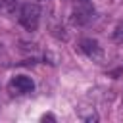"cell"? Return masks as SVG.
<instances>
[{
	"mask_svg": "<svg viewBox=\"0 0 123 123\" xmlns=\"http://www.w3.org/2000/svg\"><path fill=\"white\" fill-rule=\"evenodd\" d=\"M17 19L21 23V27L25 31H37L38 29V23H40V8L38 4L35 2H27L19 8V13H17Z\"/></svg>",
	"mask_w": 123,
	"mask_h": 123,
	"instance_id": "6da1fadb",
	"label": "cell"
},
{
	"mask_svg": "<svg viewBox=\"0 0 123 123\" xmlns=\"http://www.w3.org/2000/svg\"><path fill=\"white\" fill-rule=\"evenodd\" d=\"M8 90L13 94H29L35 90V81L27 75H15L8 83Z\"/></svg>",
	"mask_w": 123,
	"mask_h": 123,
	"instance_id": "7a4b0ae2",
	"label": "cell"
},
{
	"mask_svg": "<svg viewBox=\"0 0 123 123\" xmlns=\"http://www.w3.org/2000/svg\"><path fill=\"white\" fill-rule=\"evenodd\" d=\"M92 17H94V10L90 4H79L71 12V23L73 25H86Z\"/></svg>",
	"mask_w": 123,
	"mask_h": 123,
	"instance_id": "3957f363",
	"label": "cell"
},
{
	"mask_svg": "<svg viewBox=\"0 0 123 123\" xmlns=\"http://www.w3.org/2000/svg\"><path fill=\"white\" fill-rule=\"evenodd\" d=\"M79 44H81V50L85 52L86 58L96 60V62H100V60L104 58V50H102V46L98 44V40H94V38H81Z\"/></svg>",
	"mask_w": 123,
	"mask_h": 123,
	"instance_id": "277c9868",
	"label": "cell"
},
{
	"mask_svg": "<svg viewBox=\"0 0 123 123\" xmlns=\"http://www.w3.org/2000/svg\"><path fill=\"white\" fill-rule=\"evenodd\" d=\"M115 31H117V33H113V38H115V40H121V38H123V23H119Z\"/></svg>",
	"mask_w": 123,
	"mask_h": 123,
	"instance_id": "5b68a950",
	"label": "cell"
},
{
	"mask_svg": "<svg viewBox=\"0 0 123 123\" xmlns=\"http://www.w3.org/2000/svg\"><path fill=\"white\" fill-rule=\"evenodd\" d=\"M79 4H90V0H79Z\"/></svg>",
	"mask_w": 123,
	"mask_h": 123,
	"instance_id": "8992f818",
	"label": "cell"
}]
</instances>
